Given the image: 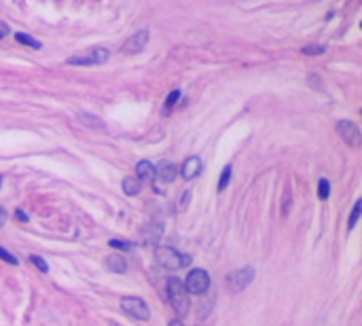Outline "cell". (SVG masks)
<instances>
[{"label":"cell","mask_w":362,"mask_h":326,"mask_svg":"<svg viewBox=\"0 0 362 326\" xmlns=\"http://www.w3.org/2000/svg\"><path fill=\"white\" fill-rule=\"evenodd\" d=\"M155 176L163 180V182H172V180L176 178V165L170 161H161L159 165L155 167Z\"/></svg>","instance_id":"obj_10"},{"label":"cell","mask_w":362,"mask_h":326,"mask_svg":"<svg viewBox=\"0 0 362 326\" xmlns=\"http://www.w3.org/2000/svg\"><path fill=\"white\" fill-rule=\"evenodd\" d=\"M201 174V159L199 157H191L182 163V176L186 180H195Z\"/></svg>","instance_id":"obj_9"},{"label":"cell","mask_w":362,"mask_h":326,"mask_svg":"<svg viewBox=\"0 0 362 326\" xmlns=\"http://www.w3.org/2000/svg\"><path fill=\"white\" fill-rule=\"evenodd\" d=\"M110 248H116V250H130L132 244L130 242H123V240H110Z\"/></svg>","instance_id":"obj_24"},{"label":"cell","mask_w":362,"mask_h":326,"mask_svg":"<svg viewBox=\"0 0 362 326\" xmlns=\"http://www.w3.org/2000/svg\"><path fill=\"white\" fill-rule=\"evenodd\" d=\"M167 326H184L182 322H180V320H172V322L170 324H167Z\"/></svg>","instance_id":"obj_29"},{"label":"cell","mask_w":362,"mask_h":326,"mask_svg":"<svg viewBox=\"0 0 362 326\" xmlns=\"http://www.w3.org/2000/svg\"><path fill=\"white\" fill-rule=\"evenodd\" d=\"M121 310H123L127 316L136 318V320H148L150 318V310L147 305V301H142L140 296H125L121 301Z\"/></svg>","instance_id":"obj_5"},{"label":"cell","mask_w":362,"mask_h":326,"mask_svg":"<svg viewBox=\"0 0 362 326\" xmlns=\"http://www.w3.org/2000/svg\"><path fill=\"white\" fill-rule=\"evenodd\" d=\"M30 263H34V267H36V269H40L43 273L49 271V265H47V261L43 259V256H38V254H32V256H30Z\"/></svg>","instance_id":"obj_20"},{"label":"cell","mask_w":362,"mask_h":326,"mask_svg":"<svg viewBox=\"0 0 362 326\" xmlns=\"http://www.w3.org/2000/svg\"><path fill=\"white\" fill-rule=\"evenodd\" d=\"M15 218L19 220V223H28V214L23 212V210H17V212H15Z\"/></svg>","instance_id":"obj_26"},{"label":"cell","mask_w":362,"mask_h":326,"mask_svg":"<svg viewBox=\"0 0 362 326\" xmlns=\"http://www.w3.org/2000/svg\"><path fill=\"white\" fill-rule=\"evenodd\" d=\"M123 191H125V195H130V197L138 195L140 191H142V180L138 176H127L123 180Z\"/></svg>","instance_id":"obj_12"},{"label":"cell","mask_w":362,"mask_h":326,"mask_svg":"<svg viewBox=\"0 0 362 326\" xmlns=\"http://www.w3.org/2000/svg\"><path fill=\"white\" fill-rule=\"evenodd\" d=\"M167 296H170L172 307L176 310L178 316H184L189 311V293L184 288V282L178 277H170L167 279Z\"/></svg>","instance_id":"obj_1"},{"label":"cell","mask_w":362,"mask_h":326,"mask_svg":"<svg viewBox=\"0 0 362 326\" xmlns=\"http://www.w3.org/2000/svg\"><path fill=\"white\" fill-rule=\"evenodd\" d=\"M184 288H186V293H191V294H203L210 288V276H208V271H203V269L189 271L186 282H184Z\"/></svg>","instance_id":"obj_6"},{"label":"cell","mask_w":362,"mask_h":326,"mask_svg":"<svg viewBox=\"0 0 362 326\" xmlns=\"http://www.w3.org/2000/svg\"><path fill=\"white\" fill-rule=\"evenodd\" d=\"M148 30H138L136 34H132L130 38L123 43V47H121V53L123 55H136L140 53V51L144 49V47L148 45Z\"/></svg>","instance_id":"obj_7"},{"label":"cell","mask_w":362,"mask_h":326,"mask_svg":"<svg viewBox=\"0 0 362 326\" xmlns=\"http://www.w3.org/2000/svg\"><path fill=\"white\" fill-rule=\"evenodd\" d=\"M0 184H2V180H0Z\"/></svg>","instance_id":"obj_30"},{"label":"cell","mask_w":362,"mask_h":326,"mask_svg":"<svg viewBox=\"0 0 362 326\" xmlns=\"http://www.w3.org/2000/svg\"><path fill=\"white\" fill-rule=\"evenodd\" d=\"M0 259H2V261H7L9 265H17V259H15V256L9 252V250H4L2 246H0Z\"/></svg>","instance_id":"obj_23"},{"label":"cell","mask_w":362,"mask_h":326,"mask_svg":"<svg viewBox=\"0 0 362 326\" xmlns=\"http://www.w3.org/2000/svg\"><path fill=\"white\" fill-rule=\"evenodd\" d=\"M7 34H9V28L0 26V38H2V36H7Z\"/></svg>","instance_id":"obj_28"},{"label":"cell","mask_w":362,"mask_h":326,"mask_svg":"<svg viewBox=\"0 0 362 326\" xmlns=\"http://www.w3.org/2000/svg\"><path fill=\"white\" fill-rule=\"evenodd\" d=\"M178 100H180V91L178 89H174V91L167 93V100H165V104H163V113H165V114L170 113V110L178 104Z\"/></svg>","instance_id":"obj_15"},{"label":"cell","mask_w":362,"mask_h":326,"mask_svg":"<svg viewBox=\"0 0 362 326\" xmlns=\"http://www.w3.org/2000/svg\"><path fill=\"white\" fill-rule=\"evenodd\" d=\"M229 180H231V165H227L223 174H220V182H218V191H225V186L229 184Z\"/></svg>","instance_id":"obj_21"},{"label":"cell","mask_w":362,"mask_h":326,"mask_svg":"<svg viewBox=\"0 0 362 326\" xmlns=\"http://www.w3.org/2000/svg\"><path fill=\"white\" fill-rule=\"evenodd\" d=\"M4 223H7V210L0 206V227H2Z\"/></svg>","instance_id":"obj_27"},{"label":"cell","mask_w":362,"mask_h":326,"mask_svg":"<svg viewBox=\"0 0 362 326\" xmlns=\"http://www.w3.org/2000/svg\"><path fill=\"white\" fill-rule=\"evenodd\" d=\"M360 212H362V201H356L354 203V210H352V214H349V223H347V229L352 231L356 223H358V218H360Z\"/></svg>","instance_id":"obj_18"},{"label":"cell","mask_w":362,"mask_h":326,"mask_svg":"<svg viewBox=\"0 0 362 326\" xmlns=\"http://www.w3.org/2000/svg\"><path fill=\"white\" fill-rule=\"evenodd\" d=\"M252 279H254V269H252V267H244V269L231 271L229 276H227L225 286H227V290H229L231 294H237V293H242V290H246Z\"/></svg>","instance_id":"obj_4"},{"label":"cell","mask_w":362,"mask_h":326,"mask_svg":"<svg viewBox=\"0 0 362 326\" xmlns=\"http://www.w3.org/2000/svg\"><path fill=\"white\" fill-rule=\"evenodd\" d=\"M288 210H290V193H288V189H286V195H284V208H282V212H284V214H288Z\"/></svg>","instance_id":"obj_25"},{"label":"cell","mask_w":362,"mask_h":326,"mask_svg":"<svg viewBox=\"0 0 362 326\" xmlns=\"http://www.w3.org/2000/svg\"><path fill=\"white\" fill-rule=\"evenodd\" d=\"M108 57H110L108 49H104V47H93L91 51L68 57V64L70 66H98V64L108 62Z\"/></svg>","instance_id":"obj_3"},{"label":"cell","mask_w":362,"mask_h":326,"mask_svg":"<svg viewBox=\"0 0 362 326\" xmlns=\"http://www.w3.org/2000/svg\"><path fill=\"white\" fill-rule=\"evenodd\" d=\"M337 133L341 136V140H346V144H349V147H354V148L360 147V142H362L360 130L352 121H339V123H337Z\"/></svg>","instance_id":"obj_8"},{"label":"cell","mask_w":362,"mask_h":326,"mask_svg":"<svg viewBox=\"0 0 362 326\" xmlns=\"http://www.w3.org/2000/svg\"><path fill=\"white\" fill-rule=\"evenodd\" d=\"M106 267H108V271H115V273H125L127 271V261L123 259V256H119V254H110L106 256Z\"/></svg>","instance_id":"obj_11"},{"label":"cell","mask_w":362,"mask_h":326,"mask_svg":"<svg viewBox=\"0 0 362 326\" xmlns=\"http://www.w3.org/2000/svg\"><path fill=\"white\" fill-rule=\"evenodd\" d=\"M301 51H303V55H322V53H326V45H318V43L305 45Z\"/></svg>","instance_id":"obj_17"},{"label":"cell","mask_w":362,"mask_h":326,"mask_svg":"<svg viewBox=\"0 0 362 326\" xmlns=\"http://www.w3.org/2000/svg\"><path fill=\"white\" fill-rule=\"evenodd\" d=\"M15 38H17V43H21V45H26V47H32V49H40V45L36 38H32V36H28V34H23V32H19V34H15Z\"/></svg>","instance_id":"obj_16"},{"label":"cell","mask_w":362,"mask_h":326,"mask_svg":"<svg viewBox=\"0 0 362 326\" xmlns=\"http://www.w3.org/2000/svg\"><path fill=\"white\" fill-rule=\"evenodd\" d=\"M155 259H157V263L161 267H165V269H180V267H186L191 263V256L180 254L174 248H157Z\"/></svg>","instance_id":"obj_2"},{"label":"cell","mask_w":362,"mask_h":326,"mask_svg":"<svg viewBox=\"0 0 362 326\" xmlns=\"http://www.w3.org/2000/svg\"><path fill=\"white\" fill-rule=\"evenodd\" d=\"M330 195V182L326 178H320V184H318V197L320 199H329Z\"/></svg>","instance_id":"obj_19"},{"label":"cell","mask_w":362,"mask_h":326,"mask_svg":"<svg viewBox=\"0 0 362 326\" xmlns=\"http://www.w3.org/2000/svg\"><path fill=\"white\" fill-rule=\"evenodd\" d=\"M81 121H83V123H87V125H98V127H100V130L104 127V123H102L100 119H96V116H87L85 113L81 114Z\"/></svg>","instance_id":"obj_22"},{"label":"cell","mask_w":362,"mask_h":326,"mask_svg":"<svg viewBox=\"0 0 362 326\" xmlns=\"http://www.w3.org/2000/svg\"><path fill=\"white\" fill-rule=\"evenodd\" d=\"M136 174H138V178L140 180H150L155 176V167H153V163H148V161H140L138 165H136Z\"/></svg>","instance_id":"obj_13"},{"label":"cell","mask_w":362,"mask_h":326,"mask_svg":"<svg viewBox=\"0 0 362 326\" xmlns=\"http://www.w3.org/2000/svg\"><path fill=\"white\" fill-rule=\"evenodd\" d=\"M159 237H161V225H148V227H144V229H142V240L144 242L155 244Z\"/></svg>","instance_id":"obj_14"}]
</instances>
